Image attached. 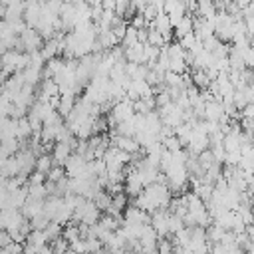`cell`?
Instances as JSON below:
<instances>
[{"label":"cell","mask_w":254,"mask_h":254,"mask_svg":"<svg viewBox=\"0 0 254 254\" xmlns=\"http://www.w3.org/2000/svg\"><path fill=\"white\" fill-rule=\"evenodd\" d=\"M42 36L38 30L34 28H26L22 34H20V52H26V54H32V52H40L42 50Z\"/></svg>","instance_id":"6da1fadb"},{"label":"cell","mask_w":254,"mask_h":254,"mask_svg":"<svg viewBox=\"0 0 254 254\" xmlns=\"http://www.w3.org/2000/svg\"><path fill=\"white\" fill-rule=\"evenodd\" d=\"M16 127L18 119H12L10 115H0V141L16 137Z\"/></svg>","instance_id":"7a4b0ae2"},{"label":"cell","mask_w":254,"mask_h":254,"mask_svg":"<svg viewBox=\"0 0 254 254\" xmlns=\"http://www.w3.org/2000/svg\"><path fill=\"white\" fill-rule=\"evenodd\" d=\"M52 167H54V159H52V155H40V157H36V171H38V173L48 175Z\"/></svg>","instance_id":"3957f363"},{"label":"cell","mask_w":254,"mask_h":254,"mask_svg":"<svg viewBox=\"0 0 254 254\" xmlns=\"http://www.w3.org/2000/svg\"><path fill=\"white\" fill-rule=\"evenodd\" d=\"M4 250H6V254H24V242H16V240H12Z\"/></svg>","instance_id":"277c9868"},{"label":"cell","mask_w":254,"mask_h":254,"mask_svg":"<svg viewBox=\"0 0 254 254\" xmlns=\"http://www.w3.org/2000/svg\"><path fill=\"white\" fill-rule=\"evenodd\" d=\"M36 254H54V248H52L50 244H44V246H42V248H40Z\"/></svg>","instance_id":"5b68a950"},{"label":"cell","mask_w":254,"mask_h":254,"mask_svg":"<svg viewBox=\"0 0 254 254\" xmlns=\"http://www.w3.org/2000/svg\"><path fill=\"white\" fill-rule=\"evenodd\" d=\"M4 18H6V6L0 4V20H4Z\"/></svg>","instance_id":"8992f818"},{"label":"cell","mask_w":254,"mask_h":254,"mask_svg":"<svg viewBox=\"0 0 254 254\" xmlns=\"http://www.w3.org/2000/svg\"><path fill=\"white\" fill-rule=\"evenodd\" d=\"M0 254H6V250H4V248H2V250H0Z\"/></svg>","instance_id":"52a82bcc"}]
</instances>
